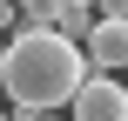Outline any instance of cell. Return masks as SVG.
<instances>
[{
    "label": "cell",
    "instance_id": "1",
    "mask_svg": "<svg viewBox=\"0 0 128 121\" xmlns=\"http://www.w3.org/2000/svg\"><path fill=\"white\" fill-rule=\"evenodd\" d=\"M81 81H88V47L74 34H61V27H14L7 61H0V94L20 115L68 108Z\"/></svg>",
    "mask_w": 128,
    "mask_h": 121
},
{
    "label": "cell",
    "instance_id": "2",
    "mask_svg": "<svg viewBox=\"0 0 128 121\" xmlns=\"http://www.w3.org/2000/svg\"><path fill=\"white\" fill-rule=\"evenodd\" d=\"M68 108H74L68 121H128V88L115 81V74H88Z\"/></svg>",
    "mask_w": 128,
    "mask_h": 121
},
{
    "label": "cell",
    "instance_id": "3",
    "mask_svg": "<svg viewBox=\"0 0 128 121\" xmlns=\"http://www.w3.org/2000/svg\"><path fill=\"white\" fill-rule=\"evenodd\" d=\"M81 47H88L94 67H128V20H94L81 34Z\"/></svg>",
    "mask_w": 128,
    "mask_h": 121
},
{
    "label": "cell",
    "instance_id": "4",
    "mask_svg": "<svg viewBox=\"0 0 128 121\" xmlns=\"http://www.w3.org/2000/svg\"><path fill=\"white\" fill-rule=\"evenodd\" d=\"M74 13V0H20V27H61Z\"/></svg>",
    "mask_w": 128,
    "mask_h": 121
},
{
    "label": "cell",
    "instance_id": "5",
    "mask_svg": "<svg viewBox=\"0 0 128 121\" xmlns=\"http://www.w3.org/2000/svg\"><path fill=\"white\" fill-rule=\"evenodd\" d=\"M94 20H128V0H94Z\"/></svg>",
    "mask_w": 128,
    "mask_h": 121
},
{
    "label": "cell",
    "instance_id": "6",
    "mask_svg": "<svg viewBox=\"0 0 128 121\" xmlns=\"http://www.w3.org/2000/svg\"><path fill=\"white\" fill-rule=\"evenodd\" d=\"M7 27H20V0H0V34Z\"/></svg>",
    "mask_w": 128,
    "mask_h": 121
},
{
    "label": "cell",
    "instance_id": "7",
    "mask_svg": "<svg viewBox=\"0 0 128 121\" xmlns=\"http://www.w3.org/2000/svg\"><path fill=\"white\" fill-rule=\"evenodd\" d=\"M20 121H47V115H20Z\"/></svg>",
    "mask_w": 128,
    "mask_h": 121
},
{
    "label": "cell",
    "instance_id": "8",
    "mask_svg": "<svg viewBox=\"0 0 128 121\" xmlns=\"http://www.w3.org/2000/svg\"><path fill=\"white\" fill-rule=\"evenodd\" d=\"M0 61H7V40H0Z\"/></svg>",
    "mask_w": 128,
    "mask_h": 121
},
{
    "label": "cell",
    "instance_id": "9",
    "mask_svg": "<svg viewBox=\"0 0 128 121\" xmlns=\"http://www.w3.org/2000/svg\"><path fill=\"white\" fill-rule=\"evenodd\" d=\"M0 121H14V115H0Z\"/></svg>",
    "mask_w": 128,
    "mask_h": 121
}]
</instances>
